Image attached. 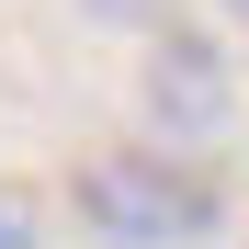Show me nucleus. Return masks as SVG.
Instances as JSON below:
<instances>
[{
	"label": "nucleus",
	"instance_id": "f03ea898",
	"mask_svg": "<svg viewBox=\"0 0 249 249\" xmlns=\"http://www.w3.org/2000/svg\"><path fill=\"white\" fill-rule=\"evenodd\" d=\"M159 68H170V79H159V91H170V113H193V124H204V113L227 102V79H204V68H215L204 46H159Z\"/></svg>",
	"mask_w": 249,
	"mask_h": 249
},
{
	"label": "nucleus",
	"instance_id": "20e7f679",
	"mask_svg": "<svg viewBox=\"0 0 249 249\" xmlns=\"http://www.w3.org/2000/svg\"><path fill=\"white\" fill-rule=\"evenodd\" d=\"M227 12H238V23H249V0H227Z\"/></svg>",
	"mask_w": 249,
	"mask_h": 249
},
{
	"label": "nucleus",
	"instance_id": "7ed1b4c3",
	"mask_svg": "<svg viewBox=\"0 0 249 249\" xmlns=\"http://www.w3.org/2000/svg\"><path fill=\"white\" fill-rule=\"evenodd\" d=\"M0 249H46V204L23 181H0Z\"/></svg>",
	"mask_w": 249,
	"mask_h": 249
},
{
	"label": "nucleus",
	"instance_id": "f257e3e1",
	"mask_svg": "<svg viewBox=\"0 0 249 249\" xmlns=\"http://www.w3.org/2000/svg\"><path fill=\"white\" fill-rule=\"evenodd\" d=\"M68 215L91 227L102 249H204L227 204H215V181H204L193 159L102 147V159H79V181H68Z\"/></svg>",
	"mask_w": 249,
	"mask_h": 249
}]
</instances>
